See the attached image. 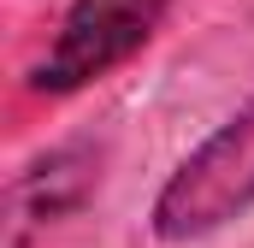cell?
Returning a JSON list of instances; mask_svg holds the SVG:
<instances>
[{"label": "cell", "mask_w": 254, "mask_h": 248, "mask_svg": "<svg viewBox=\"0 0 254 248\" xmlns=\"http://www.w3.org/2000/svg\"><path fill=\"white\" fill-rule=\"evenodd\" d=\"M249 207H254V107H243L160 184L148 219L160 243H195L243 219Z\"/></svg>", "instance_id": "cell-1"}, {"label": "cell", "mask_w": 254, "mask_h": 248, "mask_svg": "<svg viewBox=\"0 0 254 248\" xmlns=\"http://www.w3.org/2000/svg\"><path fill=\"white\" fill-rule=\"evenodd\" d=\"M166 12H172V0H71L48 54L30 65V89L60 101V95H77V89L113 77L160 36Z\"/></svg>", "instance_id": "cell-2"}, {"label": "cell", "mask_w": 254, "mask_h": 248, "mask_svg": "<svg viewBox=\"0 0 254 248\" xmlns=\"http://www.w3.org/2000/svg\"><path fill=\"white\" fill-rule=\"evenodd\" d=\"M95 160H89V148L77 142V148H54L48 160H36L24 178H18V231L30 225V219H60L71 213L89 189H95Z\"/></svg>", "instance_id": "cell-3"}]
</instances>
